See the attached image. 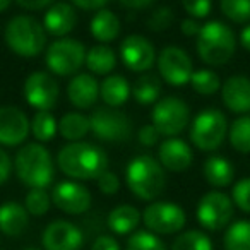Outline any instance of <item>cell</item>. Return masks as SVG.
Listing matches in <instances>:
<instances>
[{
  "mask_svg": "<svg viewBox=\"0 0 250 250\" xmlns=\"http://www.w3.org/2000/svg\"><path fill=\"white\" fill-rule=\"evenodd\" d=\"M57 165L60 171L72 180H96L108 170V156L103 147L79 141L60 147Z\"/></svg>",
  "mask_w": 250,
  "mask_h": 250,
  "instance_id": "6da1fadb",
  "label": "cell"
},
{
  "mask_svg": "<svg viewBox=\"0 0 250 250\" xmlns=\"http://www.w3.org/2000/svg\"><path fill=\"white\" fill-rule=\"evenodd\" d=\"M18 178L29 188H46L55 178V167L50 151L42 143H29L18 149L14 158Z\"/></svg>",
  "mask_w": 250,
  "mask_h": 250,
  "instance_id": "7a4b0ae2",
  "label": "cell"
},
{
  "mask_svg": "<svg viewBox=\"0 0 250 250\" xmlns=\"http://www.w3.org/2000/svg\"><path fill=\"white\" fill-rule=\"evenodd\" d=\"M125 184L141 201H154L167 187V173L156 158L139 154L125 168Z\"/></svg>",
  "mask_w": 250,
  "mask_h": 250,
  "instance_id": "3957f363",
  "label": "cell"
},
{
  "mask_svg": "<svg viewBox=\"0 0 250 250\" xmlns=\"http://www.w3.org/2000/svg\"><path fill=\"white\" fill-rule=\"evenodd\" d=\"M197 55L206 65L221 67L233 59L236 52V36L223 21H208L202 24L195 42Z\"/></svg>",
  "mask_w": 250,
  "mask_h": 250,
  "instance_id": "277c9868",
  "label": "cell"
},
{
  "mask_svg": "<svg viewBox=\"0 0 250 250\" xmlns=\"http://www.w3.org/2000/svg\"><path fill=\"white\" fill-rule=\"evenodd\" d=\"M46 36L48 33L43 28V22L26 14L14 16L4 31L5 45L21 59L38 57L46 46Z\"/></svg>",
  "mask_w": 250,
  "mask_h": 250,
  "instance_id": "5b68a950",
  "label": "cell"
},
{
  "mask_svg": "<svg viewBox=\"0 0 250 250\" xmlns=\"http://www.w3.org/2000/svg\"><path fill=\"white\" fill-rule=\"evenodd\" d=\"M228 118L218 108L199 111L190 122V141L202 153H212L228 137Z\"/></svg>",
  "mask_w": 250,
  "mask_h": 250,
  "instance_id": "8992f818",
  "label": "cell"
},
{
  "mask_svg": "<svg viewBox=\"0 0 250 250\" xmlns=\"http://www.w3.org/2000/svg\"><path fill=\"white\" fill-rule=\"evenodd\" d=\"M86 46L74 38H57L46 46L45 63L50 72L55 76H76L81 67L86 63Z\"/></svg>",
  "mask_w": 250,
  "mask_h": 250,
  "instance_id": "52a82bcc",
  "label": "cell"
},
{
  "mask_svg": "<svg viewBox=\"0 0 250 250\" xmlns=\"http://www.w3.org/2000/svg\"><path fill=\"white\" fill-rule=\"evenodd\" d=\"M91 132L104 143H125L134 134V125L125 111L111 106H100L89 115Z\"/></svg>",
  "mask_w": 250,
  "mask_h": 250,
  "instance_id": "ba28073f",
  "label": "cell"
},
{
  "mask_svg": "<svg viewBox=\"0 0 250 250\" xmlns=\"http://www.w3.org/2000/svg\"><path fill=\"white\" fill-rule=\"evenodd\" d=\"M151 124L161 136L177 137L190 124V108L178 96H163L151 110Z\"/></svg>",
  "mask_w": 250,
  "mask_h": 250,
  "instance_id": "9c48e42d",
  "label": "cell"
},
{
  "mask_svg": "<svg viewBox=\"0 0 250 250\" xmlns=\"http://www.w3.org/2000/svg\"><path fill=\"white\" fill-rule=\"evenodd\" d=\"M235 204L231 197L221 190H209L199 199L195 218L208 231H221L231 225Z\"/></svg>",
  "mask_w": 250,
  "mask_h": 250,
  "instance_id": "30bf717a",
  "label": "cell"
},
{
  "mask_svg": "<svg viewBox=\"0 0 250 250\" xmlns=\"http://www.w3.org/2000/svg\"><path fill=\"white\" fill-rule=\"evenodd\" d=\"M143 223L146 229L156 235H173L184 229L187 214L184 208L170 201H154L143 211Z\"/></svg>",
  "mask_w": 250,
  "mask_h": 250,
  "instance_id": "8fae6325",
  "label": "cell"
},
{
  "mask_svg": "<svg viewBox=\"0 0 250 250\" xmlns=\"http://www.w3.org/2000/svg\"><path fill=\"white\" fill-rule=\"evenodd\" d=\"M156 67L160 77L167 84L175 87H182L190 83L194 74V63L192 59L184 48L175 45H168L158 53Z\"/></svg>",
  "mask_w": 250,
  "mask_h": 250,
  "instance_id": "7c38bea8",
  "label": "cell"
},
{
  "mask_svg": "<svg viewBox=\"0 0 250 250\" xmlns=\"http://www.w3.org/2000/svg\"><path fill=\"white\" fill-rule=\"evenodd\" d=\"M22 96L26 103L36 111H50L52 108H55L59 101V83L53 79L52 74L36 70L26 77L24 86H22Z\"/></svg>",
  "mask_w": 250,
  "mask_h": 250,
  "instance_id": "4fadbf2b",
  "label": "cell"
},
{
  "mask_svg": "<svg viewBox=\"0 0 250 250\" xmlns=\"http://www.w3.org/2000/svg\"><path fill=\"white\" fill-rule=\"evenodd\" d=\"M52 202L57 209L70 216L84 214L91 209L93 195L86 185L76 180H63L53 187Z\"/></svg>",
  "mask_w": 250,
  "mask_h": 250,
  "instance_id": "5bb4252c",
  "label": "cell"
},
{
  "mask_svg": "<svg viewBox=\"0 0 250 250\" xmlns=\"http://www.w3.org/2000/svg\"><path fill=\"white\" fill-rule=\"evenodd\" d=\"M156 48L143 35H129L120 43V60L132 72H147L156 63Z\"/></svg>",
  "mask_w": 250,
  "mask_h": 250,
  "instance_id": "9a60e30c",
  "label": "cell"
},
{
  "mask_svg": "<svg viewBox=\"0 0 250 250\" xmlns=\"http://www.w3.org/2000/svg\"><path fill=\"white\" fill-rule=\"evenodd\" d=\"M31 132V120L18 106H0V146H21Z\"/></svg>",
  "mask_w": 250,
  "mask_h": 250,
  "instance_id": "2e32d148",
  "label": "cell"
},
{
  "mask_svg": "<svg viewBox=\"0 0 250 250\" xmlns=\"http://www.w3.org/2000/svg\"><path fill=\"white\" fill-rule=\"evenodd\" d=\"M42 243L45 250H79L84 245V233L67 219H55L45 228Z\"/></svg>",
  "mask_w": 250,
  "mask_h": 250,
  "instance_id": "e0dca14e",
  "label": "cell"
},
{
  "mask_svg": "<svg viewBox=\"0 0 250 250\" xmlns=\"http://www.w3.org/2000/svg\"><path fill=\"white\" fill-rule=\"evenodd\" d=\"M158 161L165 170L173 171V173H182V171L188 170L192 167L194 153L184 139L168 137L158 147Z\"/></svg>",
  "mask_w": 250,
  "mask_h": 250,
  "instance_id": "ac0fdd59",
  "label": "cell"
},
{
  "mask_svg": "<svg viewBox=\"0 0 250 250\" xmlns=\"http://www.w3.org/2000/svg\"><path fill=\"white\" fill-rule=\"evenodd\" d=\"M221 100L231 113L250 115V77L229 76L221 86Z\"/></svg>",
  "mask_w": 250,
  "mask_h": 250,
  "instance_id": "d6986e66",
  "label": "cell"
},
{
  "mask_svg": "<svg viewBox=\"0 0 250 250\" xmlns=\"http://www.w3.org/2000/svg\"><path fill=\"white\" fill-rule=\"evenodd\" d=\"M77 24V12L69 2H55L43 16V28L55 38H65Z\"/></svg>",
  "mask_w": 250,
  "mask_h": 250,
  "instance_id": "ffe728a7",
  "label": "cell"
},
{
  "mask_svg": "<svg viewBox=\"0 0 250 250\" xmlns=\"http://www.w3.org/2000/svg\"><path fill=\"white\" fill-rule=\"evenodd\" d=\"M67 98L72 106L79 110H91L100 98V84L91 74H76L67 84Z\"/></svg>",
  "mask_w": 250,
  "mask_h": 250,
  "instance_id": "44dd1931",
  "label": "cell"
},
{
  "mask_svg": "<svg viewBox=\"0 0 250 250\" xmlns=\"http://www.w3.org/2000/svg\"><path fill=\"white\" fill-rule=\"evenodd\" d=\"M29 226V212L22 204L7 201L0 204V231L5 236H21Z\"/></svg>",
  "mask_w": 250,
  "mask_h": 250,
  "instance_id": "7402d4cb",
  "label": "cell"
},
{
  "mask_svg": "<svg viewBox=\"0 0 250 250\" xmlns=\"http://www.w3.org/2000/svg\"><path fill=\"white\" fill-rule=\"evenodd\" d=\"M202 175L211 187L225 188L235 180V167L228 158L212 154L202 165Z\"/></svg>",
  "mask_w": 250,
  "mask_h": 250,
  "instance_id": "603a6c76",
  "label": "cell"
},
{
  "mask_svg": "<svg viewBox=\"0 0 250 250\" xmlns=\"http://www.w3.org/2000/svg\"><path fill=\"white\" fill-rule=\"evenodd\" d=\"M122 31V22L115 12L108 11V9H101L96 11V14L91 18L89 21V33L96 42L111 43L120 36Z\"/></svg>",
  "mask_w": 250,
  "mask_h": 250,
  "instance_id": "cb8c5ba5",
  "label": "cell"
},
{
  "mask_svg": "<svg viewBox=\"0 0 250 250\" xmlns=\"http://www.w3.org/2000/svg\"><path fill=\"white\" fill-rule=\"evenodd\" d=\"M141 221H143L141 211L130 204H120L117 208H113L106 219L108 228L115 235H129V233H134Z\"/></svg>",
  "mask_w": 250,
  "mask_h": 250,
  "instance_id": "d4e9b609",
  "label": "cell"
},
{
  "mask_svg": "<svg viewBox=\"0 0 250 250\" xmlns=\"http://www.w3.org/2000/svg\"><path fill=\"white\" fill-rule=\"evenodd\" d=\"M130 94H132V87H130L129 81L118 74L104 77L100 84V98L106 106H122L124 103H127Z\"/></svg>",
  "mask_w": 250,
  "mask_h": 250,
  "instance_id": "484cf974",
  "label": "cell"
},
{
  "mask_svg": "<svg viewBox=\"0 0 250 250\" xmlns=\"http://www.w3.org/2000/svg\"><path fill=\"white\" fill-rule=\"evenodd\" d=\"M84 65L94 76H108L117 67V53H115L113 48H110L108 45H103V43L94 45L87 50Z\"/></svg>",
  "mask_w": 250,
  "mask_h": 250,
  "instance_id": "4316f807",
  "label": "cell"
},
{
  "mask_svg": "<svg viewBox=\"0 0 250 250\" xmlns=\"http://www.w3.org/2000/svg\"><path fill=\"white\" fill-rule=\"evenodd\" d=\"M91 132V120L81 111H69L59 120V134L69 143H79Z\"/></svg>",
  "mask_w": 250,
  "mask_h": 250,
  "instance_id": "83f0119b",
  "label": "cell"
},
{
  "mask_svg": "<svg viewBox=\"0 0 250 250\" xmlns=\"http://www.w3.org/2000/svg\"><path fill=\"white\" fill-rule=\"evenodd\" d=\"M161 94V77L156 74L146 72L136 81L132 87V96L143 106L154 104Z\"/></svg>",
  "mask_w": 250,
  "mask_h": 250,
  "instance_id": "f1b7e54d",
  "label": "cell"
},
{
  "mask_svg": "<svg viewBox=\"0 0 250 250\" xmlns=\"http://www.w3.org/2000/svg\"><path fill=\"white\" fill-rule=\"evenodd\" d=\"M225 250H250V219L233 221L223 236Z\"/></svg>",
  "mask_w": 250,
  "mask_h": 250,
  "instance_id": "f546056e",
  "label": "cell"
},
{
  "mask_svg": "<svg viewBox=\"0 0 250 250\" xmlns=\"http://www.w3.org/2000/svg\"><path fill=\"white\" fill-rule=\"evenodd\" d=\"M228 141L240 154H250V115H240L228 129Z\"/></svg>",
  "mask_w": 250,
  "mask_h": 250,
  "instance_id": "4dcf8cb0",
  "label": "cell"
},
{
  "mask_svg": "<svg viewBox=\"0 0 250 250\" xmlns=\"http://www.w3.org/2000/svg\"><path fill=\"white\" fill-rule=\"evenodd\" d=\"M59 132V120L52 111H36L31 118V134L38 143H48Z\"/></svg>",
  "mask_w": 250,
  "mask_h": 250,
  "instance_id": "1f68e13d",
  "label": "cell"
},
{
  "mask_svg": "<svg viewBox=\"0 0 250 250\" xmlns=\"http://www.w3.org/2000/svg\"><path fill=\"white\" fill-rule=\"evenodd\" d=\"M188 84H190L192 89L197 94H201V96H212V94H216L218 91H221V86H223L219 76L211 69L194 70Z\"/></svg>",
  "mask_w": 250,
  "mask_h": 250,
  "instance_id": "d6a6232c",
  "label": "cell"
},
{
  "mask_svg": "<svg viewBox=\"0 0 250 250\" xmlns=\"http://www.w3.org/2000/svg\"><path fill=\"white\" fill-rule=\"evenodd\" d=\"M171 250H212V240L201 229H187L173 240Z\"/></svg>",
  "mask_w": 250,
  "mask_h": 250,
  "instance_id": "836d02e7",
  "label": "cell"
},
{
  "mask_svg": "<svg viewBox=\"0 0 250 250\" xmlns=\"http://www.w3.org/2000/svg\"><path fill=\"white\" fill-rule=\"evenodd\" d=\"M125 250H167V245L156 233L149 229H137L129 236Z\"/></svg>",
  "mask_w": 250,
  "mask_h": 250,
  "instance_id": "e575fe53",
  "label": "cell"
},
{
  "mask_svg": "<svg viewBox=\"0 0 250 250\" xmlns=\"http://www.w3.org/2000/svg\"><path fill=\"white\" fill-rule=\"evenodd\" d=\"M219 11L235 24L250 22V0H219Z\"/></svg>",
  "mask_w": 250,
  "mask_h": 250,
  "instance_id": "d590c367",
  "label": "cell"
},
{
  "mask_svg": "<svg viewBox=\"0 0 250 250\" xmlns=\"http://www.w3.org/2000/svg\"><path fill=\"white\" fill-rule=\"evenodd\" d=\"M52 206V194L46 192V188H31L26 194L24 199V208L29 212V216H45L50 211Z\"/></svg>",
  "mask_w": 250,
  "mask_h": 250,
  "instance_id": "8d00e7d4",
  "label": "cell"
},
{
  "mask_svg": "<svg viewBox=\"0 0 250 250\" xmlns=\"http://www.w3.org/2000/svg\"><path fill=\"white\" fill-rule=\"evenodd\" d=\"M175 22V12L168 5H161V7L154 9L146 19V28L153 33H163L171 28Z\"/></svg>",
  "mask_w": 250,
  "mask_h": 250,
  "instance_id": "74e56055",
  "label": "cell"
},
{
  "mask_svg": "<svg viewBox=\"0 0 250 250\" xmlns=\"http://www.w3.org/2000/svg\"><path fill=\"white\" fill-rule=\"evenodd\" d=\"M231 201L235 208L250 214V177L240 178L231 188Z\"/></svg>",
  "mask_w": 250,
  "mask_h": 250,
  "instance_id": "f35d334b",
  "label": "cell"
},
{
  "mask_svg": "<svg viewBox=\"0 0 250 250\" xmlns=\"http://www.w3.org/2000/svg\"><path fill=\"white\" fill-rule=\"evenodd\" d=\"M182 7L188 14V18L204 19L212 9V0H182Z\"/></svg>",
  "mask_w": 250,
  "mask_h": 250,
  "instance_id": "ab89813d",
  "label": "cell"
},
{
  "mask_svg": "<svg viewBox=\"0 0 250 250\" xmlns=\"http://www.w3.org/2000/svg\"><path fill=\"white\" fill-rule=\"evenodd\" d=\"M96 185L100 188L101 194L104 195H115L118 190H120V178L115 171H103L100 177L96 178Z\"/></svg>",
  "mask_w": 250,
  "mask_h": 250,
  "instance_id": "60d3db41",
  "label": "cell"
},
{
  "mask_svg": "<svg viewBox=\"0 0 250 250\" xmlns=\"http://www.w3.org/2000/svg\"><path fill=\"white\" fill-rule=\"evenodd\" d=\"M161 134L158 132V129L154 127L153 124H146L143 125L139 130H137V139H139V143L143 144V146L146 147H153L158 144V141H160Z\"/></svg>",
  "mask_w": 250,
  "mask_h": 250,
  "instance_id": "b9f144b4",
  "label": "cell"
},
{
  "mask_svg": "<svg viewBox=\"0 0 250 250\" xmlns=\"http://www.w3.org/2000/svg\"><path fill=\"white\" fill-rule=\"evenodd\" d=\"M12 165L14 163H12L9 153L0 146V185H4L5 182L9 180L11 171H12Z\"/></svg>",
  "mask_w": 250,
  "mask_h": 250,
  "instance_id": "7bdbcfd3",
  "label": "cell"
},
{
  "mask_svg": "<svg viewBox=\"0 0 250 250\" xmlns=\"http://www.w3.org/2000/svg\"><path fill=\"white\" fill-rule=\"evenodd\" d=\"M91 250H120L118 242L110 235H101L94 240V243L91 245Z\"/></svg>",
  "mask_w": 250,
  "mask_h": 250,
  "instance_id": "ee69618b",
  "label": "cell"
},
{
  "mask_svg": "<svg viewBox=\"0 0 250 250\" xmlns=\"http://www.w3.org/2000/svg\"><path fill=\"white\" fill-rule=\"evenodd\" d=\"M110 0H70V4L83 11H101Z\"/></svg>",
  "mask_w": 250,
  "mask_h": 250,
  "instance_id": "f6af8a7d",
  "label": "cell"
},
{
  "mask_svg": "<svg viewBox=\"0 0 250 250\" xmlns=\"http://www.w3.org/2000/svg\"><path fill=\"white\" fill-rule=\"evenodd\" d=\"M201 28L202 26L197 22V19H194V18H187V19H184V21L180 22V31H182V35L184 36H195L197 38V35H199V31H201Z\"/></svg>",
  "mask_w": 250,
  "mask_h": 250,
  "instance_id": "bcb514c9",
  "label": "cell"
},
{
  "mask_svg": "<svg viewBox=\"0 0 250 250\" xmlns=\"http://www.w3.org/2000/svg\"><path fill=\"white\" fill-rule=\"evenodd\" d=\"M16 4L26 11H42L53 4V0H16Z\"/></svg>",
  "mask_w": 250,
  "mask_h": 250,
  "instance_id": "7dc6e473",
  "label": "cell"
},
{
  "mask_svg": "<svg viewBox=\"0 0 250 250\" xmlns=\"http://www.w3.org/2000/svg\"><path fill=\"white\" fill-rule=\"evenodd\" d=\"M156 0H118V4L124 5L125 9H132V11H143L153 5Z\"/></svg>",
  "mask_w": 250,
  "mask_h": 250,
  "instance_id": "c3c4849f",
  "label": "cell"
},
{
  "mask_svg": "<svg viewBox=\"0 0 250 250\" xmlns=\"http://www.w3.org/2000/svg\"><path fill=\"white\" fill-rule=\"evenodd\" d=\"M238 42H240V45H242V48L250 53V22H247L245 28L240 31Z\"/></svg>",
  "mask_w": 250,
  "mask_h": 250,
  "instance_id": "681fc988",
  "label": "cell"
},
{
  "mask_svg": "<svg viewBox=\"0 0 250 250\" xmlns=\"http://www.w3.org/2000/svg\"><path fill=\"white\" fill-rule=\"evenodd\" d=\"M12 0H0V14H4L9 7H11Z\"/></svg>",
  "mask_w": 250,
  "mask_h": 250,
  "instance_id": "f907efd6",
  "label": "cell"
},
{
  "mask_svg": "<svg viewBox=\"0 0 250 250\" xmlns=\"http://www.w3.org/2000/svg\"><path fill=\"white\" fill-rule=\"evenodd\" d=\"M24 250H40V249H35V247H28V249H24Z\"/></svg>",
  "mask_w": 250,
  "mask_h": 250,
  "instance_id": "816d5d0a",
  "label": "cell"
}]
</instances>
